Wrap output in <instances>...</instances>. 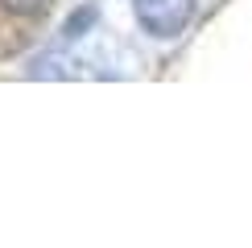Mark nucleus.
<instances>
[{
  "instance_id": "obj_1",
  "label": "nucleus",
  "mask_w": 252,
  "mask_h": 248,
  "mask_svg": "<svg viewBox=\"0 0 252 248\" xmlns=\"http://www.w3.org/2000/svg\"><path fill=\"white\" fill-rule=\"evenodd\" d=\"M132 13L153 37L170 41L178 33H186V25L194 17V0H132Z\"/></svg>"
},
{
  "instance_id": "obj_2",
  "label": "nucleus",
  "mask_w": 252,
  "mask_h": 248,
  "mask_svg": "<svg viewBox=\"0 0 252 248\" xmlns=\"http://www.w3.org/2000/svg\"><path fill=\"white\" fill-rule=\"evenodd\" d=\"M0 8L13 17H41L50 8V0H0Z\"/></svg>"
}]
</instances>
